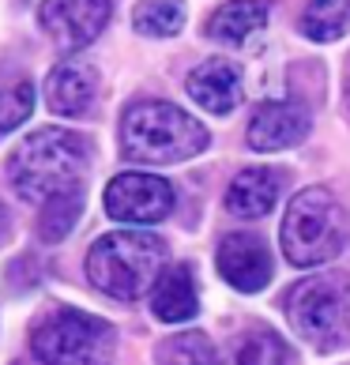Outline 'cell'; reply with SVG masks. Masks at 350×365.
I'll use <instances>...</instances> for the list:
<instances>
[{
  "label": "cell",
  "instance_id": "20",
  "mask_svg": "<svg viewBox=\"0 0 350 365\" xmlns=\"http://www.w3.org/2000/svg\"><path fill=\"white\" fill-rule=\"evenodd\" d=\"M132 26L147 38H173L185 26L181 0H140L132 11Z\"/></svg>",
  "mask_w": 350,
  "mask_h": 365
},
{
  "label": "cell",
  "instance_id": "13",
  "mask_svg": "<svg viewBox=\"0 0 350 365\" xmlns=\"http://www.w3.org/2000/svg\"><path fill=\"white\" fill-rule=\"evenodd\" d=\"M147 294H151V313L163 324H185L200 313V290H196V275L188 264L163 267Z\"/></svg>",
  "mask_w": 350,
  "mask_h": 365
},
{
  "label": "cell",
  "instance_id": "18",
  "mask_svg": "<svg viewBox=\"0 0 350 365\" xmlns=\"http://www.w3.org/2000/svg\"><path fill=\"white\" fill-rule=\"evenodd\" d=\"M298 26L309 42H339L350 31V0H309Z\"/></svg>",
  "mask_w": 350,
  "mask_h": 365
},
{
  "label": "cell",
  "instance_id": "22",
  "mask_svg": "<svg viewBox=\"0 0 350 365\" xmlns=\"http://www.w3.org/2000/svg\"><path fill=\"white\" fill-rule=\"evenodd\" d=\"M8 230H11V222H8V207H4V204H0V237H4V234H8Z\"/></svg>",
  "mask_w": 350,
  "mask_h": 365
},
{
  "label": "cell",
  "instance_id": "4",
  "mask_svg": "<svg viewBox=\"0 0 350 365\" xmlns=\"http://www.w3.org/2000/svg\"><path fill=\"white\" fill-rule=\"evenodd\" d=\"M282 256L294 267H320L335 260L350 241V215L328 188H302L282 215Z\"/></svg>",
  "mask_w": 350,
  "mask_h": 365
},
{
  "label": "cell",
  "instance_id": "19",
  "mask_svg": "<svg viewBox=\"0 0 350 365\" xmlns=\"http://www.w3.org/2000/svg\"><path fill=\"white\" fill-rule=\"evenodd\" d=\"M155 365H219V354L204 331H177L155 346Z\"/></svg>",
  "mask_w": 350,
  "mask_h": 365
},
{
  "label": "cell",
  "instance_id": "16",
  "mask_svg": "<svg viewBox=\"0 0 350 365\" xmlns=\"http://www.w3.org/2000/svg\"><path fill=\"white\" fill-rule=\"evenodd\" d=\"M219 365H290V350L272 328H249L234 335Z\"/></svg>",
  "mask_w": 350,
  "mask_h": 365
},
{
  "label": "cell",
  "instance_id": "5",
  "mask_svg": "<svg viewBox=\"0 0 350 365\" xmlns=\"http://www.w3.org/2000/svg\"><path fill=\"white\" fill-rule=\"evenodd\" d=\"M31 350L42 365H110L117 331L110 320L64 305L31 328Z\"/></svg>",
  "mask_w": 350,
  "mask_h": 365
},
{
  "label": "cell",
  "instance_id": "10",
  "mask_svg": "<svg viewBox=\"0 0 350 365\" xmlns=\"http://www.w3.org/2000/svg\"><path fill=\"white\" fill-rule=\"evenodd\" d=\"M219 275L241 294H257L272 282V249L257 234H226L215 252Z\"/></svg>",
  "mask_w": 350,
  "mask_h": 365
},
{
  "label": "cell",
  "instance_id": "1",
  "mask_svg": "<svg viewBox=\"0 0 350 365\" xmlns=\"http://www.w3.org/2000/svg\"><path fill=\"white\" fill-rule=\"evenodd\" d=\"M91 166V143L72 128H38L31 132L8 158V181L11 188L42 204L53 192L83 188V173Z\"/></svg>",
  "mask_w": 350,
  "mask_h": 365
},
{
  "label": "cell",
  "instance_id": "11",
  "mask_svg": "<svg viewBox=\"0 0 350 365\" xmlns=\"http://www.w3.org/2000/svg\"><path fill=\"white\" fill-rule=\"evenodd\" d=\"M98 98V68L91 61L68 57L46 76V102L57 117H83Z\"/></svg>",
  "mask_w": 350,
  "mask_h": 365
},
{
  "label": "cell",
  "instance_id": "2",
  "mask_svg": "<svg viewBox=\"0 0 350 365\" xmlns=\"http://www.w3.org/2000/svg\"><path fill=\"white\" fill-rule=\"evenodd\" d=\"M207 128L173 102H136L120 117V151L143 166H173L207 147Z\"/></svg>",
  "mask_w": 350,
  "mask_h": 365
},
{
  "label": "cell",
  "instance_id": "21",
  "mask_svg": "<svg viewBox=\"0 0 350 365\" xmlns=\"http://www.w3.org/2000/svg\"><path fill=\"white\" fill-rule=\"evenodd\" d=\"M34 113V83L26 76L0 79V132L19 128Z\"/></svg>",
  "mask_w": 350,
  "mask_h": 365
},
{
  "label": "cell",
  "instance_id": "12",
  "mask_svg": "<svg viewBox=\"0 0 350 365\" xmlns=\"http://www.w3.org/2000/svg\"><path fill=\"white\" fill-rule=\"evenodd\" d=\"M188 94L200 110H207L215 117L234 113L241 98H245V79H241V68L234 61H204L188 72Z\"/></svg>",
  "mask_w": 350,
  "mask_h": 365
},
{
  "label": "cell",
  "instance_id": "14",
  "mask_svg": "<svg viewBox=\"0 0 350 365\" xmlns=\"http://www.w3.org/2000/svg\"><path fill=\"white\" fill-rule=\"evenodd\" d=\"M282 192V173L272 166H249L226 188V211L237 219H264L279 204Z\"/></svg>",
  "mask_w": 350,
  "mask_h": 365
},
{
  "label": "cell",
  "instance_id": "17",
  "mask_svg": "<svg viewBox=\"0 0 350 365\" xmlns=\"http://www.w3.org/2000/svg\"><path fill=\"white\" fill-rule=\"evenodd\" d=\"M79 215H83V188H68V192H53L42 200L38 211V237L57 245L76 230Z\"/></svg>",
  "mask_w": 350,
  "mask_h": 365
},
{
  "label": "cell",
  "instance_id": "7",
  "mask_svg": "<svg viewBox=\"0 0 350 365\" xmlns=\"http://www.w3.org/2000/svg\"><path fill=\"white\" fill-rule=\"evenodd\" d=\"M173 185L158 173H117V178L105 185V215L117 222H132V226H151L163 222L173 211Z\"/></svg>",
  "mask_w": 350,
  "mask_h": 365
},
{
  "label": "cell",
  "instance_id": "3",
  "mask_svg": "<svg viewBox=\"0 0 350 365\" xmlns=\"http://www.w3.org/2000/svg\"><path fill=\"white\" fill-rule=\"evenodd\" d=\"M166 241L147 230L102 234L87 252V279L94 282V290L117 302H136L155 287L158 272L166 267Z\"/></svg>",
  "mask_w": 350,
  "mask_h": 365
},
{
  "label": "cell",
  "instance_id": "9",
  "mask_svg": "<svg viewBox=\"0 0 350 365\" xmlns=\"http://www.w3.org/2000/svg\"><path fill=\"white\" fill-rule=\"evenodd\" d=\"M309 128H313V117L302 102H290V98H279V102H264L257 113L249 120V132L245 140L252 151H290V147H298Z\"/></svg>",
  "mask_w": 350,
  "mask_h": 365
},
{
  "label": "cell",
  "instance_id": "8",
  "mask_svg": "<svg viewBox=\"0 0 350 365\" xmlns=\"http://www.w3.org/2000/svg\"><path fill=\"white\" fill-rule=\"evenodd\" d=\"M110 16H113V0H42V8H38L42 31L64 53L87 49L105 31Z\"/></svg>",
  "mask_w": 350,
  "mask_h": 365
},
{
  "label": "cell",
  "instance_id": "6",
  "mask_svg": "<svg viewBox=\"0 0 350 365\" xmlns=\"http://www.w3.org/2000/svg\"><path fill=\"white\" fill-rule=\"evenodd\" d=\"M282 309L309 346L335 350L350 331V279L339 272L309 275L287 290Z\"/></svg>",
  "mask_w": 350,
  "mask_h": 365
},
{
  "label": "cell",
  "instance_id": "23",
  "mask_svg": "<svg viewBox=\"0 0 350 365\" xmlns=\"http://www.w3.org/2000/svg\"><path fill=\"white\" fill-rule=\"evenodd\" d=\"M346 106H350V76H346Z\"/></svg>",
  "mask_w": 350,
  "mask_h": 365
},
{
  "label": "cell",
  "instance_id": "15",
  "mask_svg": "<svg viewBox=\"0 0 350 365\" xmlns=\"http://www.w3.org/2000/svg\"><path fill=\"white\" fill-rule=\"evenodd\" d=\"M267 0H226L207 16V38L222 46H241L267 26Z\"/></svg>",
  "mask_w": 350,
  "mask_h": 365
}]
</instances>
